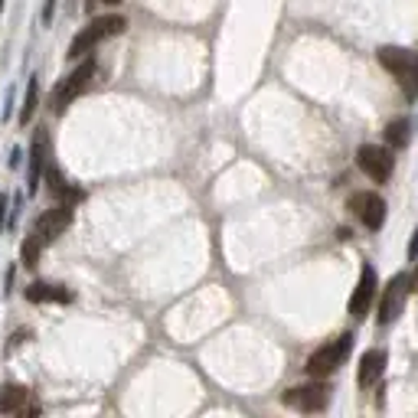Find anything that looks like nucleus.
<instances>
[{"label": "nucleus", "mask_w": 418, "mask_h": 418, "mask_svg": "<svg viewBox=\"0 0 418 418\" xmlns=\"http://www.w3.org/2000/svg\"><path fill=\"white\" fill-rule=\"evenodd\" d=\"M347 206H350V213L360 219V223L366 225V229H382V223H386V200H382L379 193H353L347 200Z\"/></svg>", "instance_id": "6"}, {"label": "nucleus", "mask_w": 418, "mask_h": 418, "mask_svg": "<svg viewBox=\"0 0 418 418\" xmlns=\"http://www.w3.org/2000/svg\"><path fill=\"white\" fill-rule=\"evenodd\" d=\"M382 369H386V353H382V350H369V353H363V360H360L357 382L363 389H369L372 382L382 379Z\"/></svg>", "instance_id": "12"}, {"label": "nucleus", "mask_w": 418, "mask_h": 418, "mask_svg": "<svg viewBox=\"0 0 418 418\" xmlns=\"http://www.w3.org/2000/svg\"><path fill=\"white\" fill-rule=\"evenodd\" d=\"M36 98H39V82L30 78V88H26V98H24V108H20V124H26L36 111Z\"/></svg>", "instance_id": "17"}, {"label": "nucleus", "mask_w": 418, "mask_h": 418, "mask_svg": "<svg viewBox=\"0 0 418 418\" xmlns=\"http://www.w3.org/2000/svg\"><path fill=\"white\" fill-rule=\"evenodd\" d=\"M4 216H7V200L0 196V225H4Z\"/></svg>", "instance_id": "19"}, {"label": "nucleus", "mask_w": 418, "mask_h": 418, "mask_svg": "<svg viewBox=\"0 0 418 418\" xmlns=\"http://www.w3.org/2000/svg\"><path fill=\"white\" fill-rule=\"evenodd\" d=\"M357 163H360V170L369 180H376V183H386L395 170L392 148H382V144H363L357 151Z\"/></svg>", "instance_id": "5"}, {"label": "nucleus", "mask_w": 418, "mask_h": 418, "mask_svg": "<svg viewBox=\"0 0 418 418\" xmlns=\"http://www.w3.org/2000/svg\"><path fill=\"white\" fill-rule=\"evenodd\" d=\"M0 10H4V0H0Z\"/></svg>", "instance_id": "22"}, {"label": "nucleus", "mask_w": 418, "mask_h": 418, "mask_svg": "<svg viewBox=\"0 0 418 418\" xmlns=\"http://www.w3.org/2000/svg\"><path fill=\"white\" fill-rule=\"evenodd\" d=\"M412 285H415V287H418V271H415V278H412Z\"/></svg>", "instance_id": "21"}, {"label": "nucleus", "mask_w": 418, "mask_h": 418, "mask_svg": "<svg viewBox=\"0 0 418 418\" xmlns=\"http://www.w3.org/2000/svg\"><path fill=\"white\" fill-rule=\"evenodd\" d=\"M376 59H379L382 69L402 86V92L409 95V98H415L418 95V53L402 49V46H382L379 53H376Z\"/></svg>", "instance_id": "1"}, {"label": "nucleus", "mask_w": 418, "mask_h": 418, "mask_svg": "<svg viewBox=\"0 0 418 418\" xmlns=\"http://www.w3.org/2000/svg\"><path fill=\"white\" fill-rule=\"evenodd\" d=\"M350 350H353V333H343V337H337V340H330L327 347L314 350L307 360V372L314 376V379H324V376H330V372H337L343 366V360L350 357Z\"/></svg>", "instance_id": "3"}, {"label": "nucleus", "mask_w": 418, "mask_h": 418, "mask_svg": "<svg viewBox=\"0 0 418 418\" xmlns=\"http://www.w3.org/2000/svg\"><path fill=\"white\" fill-rule=\"evenodd\" d=\"M101 4H121V0H101Z\"/></svg>", "instance_id": "20"}, {"label": "nucleus", "mask_w": 418, "mask_h": 418, "mask_svg": "<svg viewBox=\"0 0 418 418\" xmlns=\"http://www.w3.org/2000/svg\"><path fill=\"white\" fill-rule=\"evenodd\" d=\"M372 297H376V271H372V265H363L357 287H353V295H350V317L363 320L366 310L372 307Z\"/></svg>", "instance_id": "9"}, {"label": "nucleus", "mask_w": 418, "mask_h": 418, "mask_svg": "<svg viewBox=\"0 0 418 418\" xmlns=\"http://www.w3.org/2000/svg\"><path fill=\"white\" fill-rule=\"evenodd\" d=\"M0 412L7 415H26V412H39L36 405H30V389L26 386H4L0 389Z\"/></svg>", "instance_id": "11"}, {"label": "nucleus", "mask_w": 418, "mask_h": 418, "mask_svg": "<svg viewBox=\"0 0 418 418\" xmlns=\"http://www.w3.org/2000/svg\"><path fill=\"white\" fill-rule=\"evenodd\" d=\"M418 255V229H415V239H412V245H409V258H415Z\"/></svg>", "instance_id": "18"}, {"label": "nucleus", "mask_w": 418, "mask_h": 418, "mask_svg": "<svg viewBox=\"0 0 418 418\" xmlns=\"http://www.w3.org/2000/svg\"><path fill=\"white\" fill-rule=\"evenodd\" d=\"M409 275H395L392 281H389L386 287H382V301H379V327L386 324H395L399 320V314H402V304L405 297H409Z\"/></svg>", "instance_id": "7"}, {"label": "nucleus", "mask_w": 418, "mask_h": 418, "mask_svg": "<svg viewBox=\"0 0 418 418\" xmlns=\"http://www.w3.org/2000/svg\"><path fill=\"white\" fill-rule=\"evenodd\" d=\"M409 138H412V124L405 121V118H395V121L386 128V141H389V148H392V151L405 148V144H409Z\"/></svg>", "instance_id": "15"}, {"label": "nucleus", "mask_w": 418, "mask_h": 418, "mask_svg": "<svg viewBox=\"0 0 418 418\" xmlns=\"http://www.w3.org/2000/svg\"><path fill=\"white\" fill-rule=\"evenodd\" d=\"M95 69H98V66H95L92 59H86L76 72H69V76H66L59 86H56V92H53V111H56V115H62V111L69 108V105L78 98V95H82L88 86H92Z\"/></svg>", "instance_id": "4"}, {"label": "nucleus", "mask_w": 418, "mask_h": 418, "mask_svg": "<svg viewBox=\"0 0 418 418\" xmlns=\"http://www.w3.org/2000/svg\"><path fill=\"white\" fill-rule=\"evenodd\" d=\"M26 301H33V304H43V301L69 304L72 295L66 291V287H59V285H43V281H36V285L26 287Z\"/></svg>", "instance_id": "14"}, {"label": "nucleus", "mask_w": 418, "mask_h": 418, "mask_svg": "<svg viewBox=\"0 0 418 418\" xmlns=\"http://www.w3.org/2000/svg\"><path fill=\"white\" fill-rule=\"evenodd\" d=\"M46 151H49V138H46V131L39 128L36 138H33V148H30V193H36L39 173L46 167Z\"/></svg>", "instance_id": "13"}, {"label": "nucleus", "mask_w": 418, "mask_h": 418, "mask_svg": "<svg viewBox=\"0 0 418 418\" xmlns=\"http://www.w3.org/2000/svg\"><path fill=\"white\" fill-rule=\"evenodd\" d=\"M43 245H46V242L39 239L36 233H33L30 239L24 242V248H20V258H24V265H26V268H33V265L39 262V248H43Z\"/></svg>", "instance_id": "16"}, {"label": "nucleus", "mask_w": 418, "mask_h": 418, "mask_svg": "<svg viewBox=\"0 0 418 418\" xmlns=\"http://www.w3.org/2000/svg\"><path fill=\"white\" fill-rule=\"evenodd\" d=\"M128 26V20L124 16H98V20H92V24L86 26V30L78 33L76 39L69 43V59H78V56H86V53H92L95 46H98L101 39H108V36H118V33Z\"/></svg>", "instance_id": "2"}, {"label": "nucleus", "mask_w": 418, "mask_h": 418, "mask_svg": "<svg viewBox=\"0 0 418 418\" xmlns=\"http://www.w3.org/2000/svg\"><path fill=\"white\" fill-rule=\"evenodd\" d=\"M281 399H285V405H291L297 412H324L327 402H330V389L320 386V382H307V386L287 389Z\"/></svg>", "instance_id": "8"}, {"label": "nucleus", "mask_w": 418, "mask_h": 418, "mask_svg": "<svg viewBox=\"0 0 418 418\" xmlns=\"http://www.w3.org/2000/svg\"><path fill=\"white\" fill-rule=\"evenodd\" d=\"M69 225H72V206L69 203H59L56 209H46V213L36 219V235L43 242H53V239H59Z\"/></svg>", "instance_id": "10"}]
</instances>
